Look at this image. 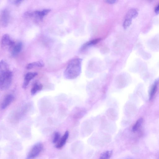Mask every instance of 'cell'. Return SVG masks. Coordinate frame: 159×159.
I'll return each instance as SVG.
<instances>
[{
    "label": "cell",
    "mask_w": 159,
    "mask_h": 159,
    "mask_svg": "<svg viewBox=\"0 0 159 159\" xmlns=\"http://www.w3.org/2000/svg\"><path fill=\"white\" fill-rule=\"evenodd\" d=\"M44 64L42 61H38L30 63L27 64L26 68L27 69H30L35 67H42L43 66Z\"/></svg>",
    "instance_id": "4fadbf2b"
},
{
    "label": "cell",
    "mask_w": 159,
    "mask_h": 159,
    "mask_svg": "<svg viewBox=\"0 0 159 159\" xmlns=\"http://www.w3.org/2000/svg\"><path fill=\"white\" fill-rule=\"evenodd\" d=\"M124 159H132V158H125Z\"/></svg>",
    "instance_id": "7402d4cb"
},
{
    "label": "cell",
    "mask_w": 159,
    "mask_h": 159,
    "mask_svg": "<svg viewBox=\"0 0 159 159\" xmlns=\"http://www.w3.org/2000/svg\"><path fill=\"white\" fill-rule=\"evenodd\" d=\"M22 1V0H14L13 1V3L15 4L18 5L20 4Z\"/></svg>",
    "instance_id": "44dd1931"
},
{
    "label": "cell",
    "mask_w": 159,
    "mask_h": 159,
    "mask_svg": "<svg viewBox=\"0 0 159 159\" xmlns=\"http://www.w3.org/2000/svg\"><path fill=\"white\" fill-rule=\"evenodd\" d=\"M60 138V135L59 133L58 132H55L53 136L52 139L53 143L56 144L59 141Z\"/></svg>",
    "instance_id": "ac0fdd59"
},
{
    "label": "cell",
    "mask_w": 159,
    "mask_h": 159,
    "mask_svg": "<svg viewBox=\"0 0 159 159\" xmlns=\"http://www.w3.org/2000/svg\"><path fill=\"white\" fill-rule=\"evenodd\" d=\"M43 88V85L41 84H35L33 86L31 90V93L34 95L38 91L41 90Z\"/></svg>",
    "instance_id": "9a60e30c"
},
{
    "label": "cell",
    "mask_w": 159,
    "mask_h": 159,
    "mask_svg": "<svg viewBox=\"0 0 159 159\" xmlns=\"http://www.w3.org/2000/svg\"><path fill=\"white\" fill-rule=\"evenodd\" d=\"M12 72L9 70L7 64L2 60L0 63V88L1 90L8 89L12 80Z\"/></svg>",
    "instance_id": "6da1fadb"
},
{
    "label": "cell",
    "mask_w": 159,
    "mask_h": 159,
    "mask_svg": "<svg viewBox=\"0 0 159 159\" xmlns=\"http://www.w3.org/2000/svg\"><path fill=\"white\" fill-rule=\"evenodd\" d=\"M101 40L100 39H97L91 41H90L89 42H87L85 44L83 45L82 48V50H83L88 46L93 45L95 44H97Z\"/></svg>",
    "instance_id": "e0dca14e"
},
{
    "label": "cell",
    "mask_w": 159,
    "mask_h": 159,
    "mask_svg": "<svg viewBox=\"0 0 159 159\" xmlns=\"http://www.w3.org/2000/svg\"><path fill=\"white\" fill-rule=\"evenodd\" d=\"M51 11L49 9H46L42 11H35L32 12H26L25 15L30 17H34L36 19L42 20L43 17Z\"/></svg>",
    "instance_id": "277c9868"
},
{
    "label": "cell",
    "mask_w": 159,
    "mask_h": 159,
    "mask_svg": "<svg viewBox=\"0 0 159 159\" xmlns=\"http://www.w3.org/2000/svg\"><path fill=\"white\" fill-rule=\"evenodd\" d=\"M143 121L142 118H140L137 120L132 127L133 131L134 132L137 131L141 126Z\"/></svg>",
    "instance_id": "2e32d148"
},
{
    "label": "cell",
    "mask_w": 159,
    "mask_h": 159,
    "mask_svg": "<svg viewBox=\"0 0 159 159\" xmlns=\"http://www.w3.org/2000/svg\"><path fill=\"white\" fill-rule=\"evenodd\" d=\"M38 75L36 72H30L27 73L25 76L23 84V87L26 88L29 84L30 81Z\"/></svg>",
    "instance_id": "9c48e42d"
},
{
    "label": "cell",
    "mask_w": 159,
    "mask_h": 159,
    "mask_svg": "<svg viewBox=\"0 0 159 159\" xmlns=\"http://www.w3.org/2000/svg\"><path fill=\"white\" fill-rule=\"evenodd\" d=\"M154 11L156 14L159 13V3L155 7Z\"/></svg>",
    "instance_id": "ffe728a7"
},
{
    "label": "cell",
    "mask_w": 159,
    "mask_h": 159,
    "mask_svg": "<svg viewBox=\"0 0 159 159\" xmlns=\"http://www.w3.org/2000/svg\"><path fill=\"white\" fill-rule=\"evenodd\" d=\"M14 99V96L11 94H8L4 98L1 104V108L4 109L8 107Z\"/></svg>",
    "instance_id": "ba28073f"
},
{
    "label": "cell",
    "mask_w": 159,
    "mask_h": 159,
    "mask_svg": "<svg viewBox=\"0 0 159 159\" xmlns=\"http://www.w3.org/2000/svg\"><path fill=\"white\" fill-rule=\"evenodd\" d=\"M0 22L3 27H6L8 25L9 21V14L6 9L3 10L1 13Z\"/></svg>",
    "instance_id": "5b68a950"
},
{
    "label": "cell",
    "mask_w": 159,
    "mask_h": 159,
    "mask_svg": "<svg viewBox=\"0 0 159 159\" xmlns=\"http://www.w3.org/2000/svg\"><path fill=\"white\" fill-rule=\"evenodd\" d=\"M22 44L21 42H19L12 47L11 52V55L13 57H16L21 51L22 48Z\"/></svg>",
    "instance_id": "30bf717a"
},
{
    "label": "cell",
    "mask_w": 159,
    "mask_h": 159,
    "mask_svg": "<svg viewBox=\"0 0 159 159\" xmlns=\"http://www.w3.org/2000/svg\"><path fill=\"white\" fill-rule=\"evenodd\" d=\"M112 150H108L102 153L98 159H110L112 154Z\"/></svg>",
    "instance_id": "5bb4252c"
},
{
    "label": "cell",
    "mask_w": 159,
    "mask_h": 159,
    "mask_svg": "<svg viewBox=\"0 0 159 159\" xmlns=\"http://www.w3.org/2000/svg\"><path fill=\"white\" fill-rule=\"evenodd\" d=\"M82 59L76 58L69 63L64 73L66 78L72 79L77 78L80 74L81 70Z\"/></svg>",
    "instance_id": "7a4b0ae2"
},
{
    "label": "cell",
    "mask_w": 159,
    "mask_h": 159,
    "mask_svg": "<svg viewBox=\"0 0 159 159\" xmlns=\"http://www.w3.org/2000/svg\"><path fill=\"white\" fill-rule=\"evenodd\" d=\"M138 15V12L136 9H131L127 12L125 19L132 20V19L136 17Z\"/></svg>",
    "instance_id": "7c38bea8"
},
{
    "label": "cell",
    "mask_w": 159,
    "mask_h": 159,
    "mask_svg": "<svg viewBox=\"0 0 159 159\" xmlns=\"http://www.w3.org/2000/svg\"><path fill=\"white\" fill-rule=\"evenodd\" d=\"M117 1L116 0H107L105 1V2L107 3L110 4H113L115 3Z\"/></svg>",
    "instance_id": "d6986e66"
},
{
    "label": "cell",
    "mask_w": 159,
    "mask_h": 159,
    "mask_svg": "<svg viewBox=\"0 0 159 159\" xmlns=\"http://www.w3.org/2000/svg\"><path fill=\"white\" fill-rule=\"evenodd\" d=\"M159 84V80H156L152 85L149 92V98L150 100H152L156 94L158 89Z\"/></svg>",
    "instance_id": "8fae6325"
},
{
    "label": "cell",
    "mask_w": 159,
    "mask_h": 159,
    "mask_svg": "<svg viewBox=\"0 0 159 159\" xmlns=\"http://www.w3.org/2000/svg\"><path fill=\"white\" fill-rule=\"evenodd\" d=\"M1 42L3 46H8L10 48H12L15 44L7 34H5L2 36Z\"/></svg>",
    "instance_id": "8992f818"
},
{
    "label": "cell",
    "mask_w": 159,
    "mask_h": 159,
    "mask_svg": "<svg viewBox=\"0 0 159 159\" xmlns=\"http://www.w3.org/2000/svg\"><path fill=\"white\" fill-rule=\"evenodd\" d=\"M69 136V132L68 131H66L56 144L55 147L57 149H60L62 148L65 144Z\"/></svg>",
    "instance_id": "52a82bcc"
},
{
    "label": "cell",
    "mask_w": 159,
    "mask_h": 159,
    "mask_svg": "<svg viewBox=\"0 0 159 159\" xmlns=\"http://www.w3.org/2000/svg\"><path fill=\"white\" fill-rule=\"evenodd\" d=\"M43 148V144L40 142L34 144L28 153L26 159H34L36 158L42 152Z\"/></svg>",
    "instance_id": "3957f363"
}]
</instances>
